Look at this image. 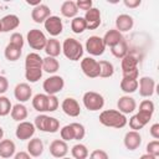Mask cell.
Here are the masks:
<instances>
[{"mask_svg":"<svg viewBox=\"0 0 159 159\" xmlns=\"http://www.w3.org/2000/svg\"><path fill=\"white\" fill-rule=\"evenodd\" d=\"M14 159H31V155L27 152H17L15 153Z\"/></svg>","mask_w":159,"mask_h":159,"instance_id":"52","label":"cell"},{"mask_svg":"<svg viewBox=\"0 0 159 159\" xmlns=\"http://www.w3.org/2000/svg\"><path fill=\"white\" fill-rule=\"evenodd\" d=\"M1 29H2V32H10L15 29L19 27L20 25V19L17 15H14V14H9V15H5L1 20Z\"/></svg>","mask_w":159,"mask_h":159,"instance_id":"19","label":"cell"},{"mask_svg":"<svg viewBox=\"0 0 159 159\" xmlns=\"http://www.w3.org/2000/svg\"><path fill=\"white\" fill-rule=\"evenodd\" d=\"M149 133H150V135L154 138V139H159V123H154L152 127H150V129H149Z\"/></svg>","mask_w":159,"mask_h":159,"instance_id":"50","label":"cell"},{"mask_svg":"<svg viewBox=\"0 0 159 159\" xmlns=\"http://www.w3.org/2000/svg\"><path fill=\"white\" fill-rule=\"evenodd\" d=\"M9 88V81L5 76H1L0 75V96H2Z\"/></svg>","mask_w":159,"mask_h":159,"instance_id":"49","label":"cell"},{"mask_svg":"<svg viewBox=\"0 0 159 159\" xmlns=\"http://www.w3.org/2000/svg\"><path fill=\"white\" fill-rule=\"evenodd\" d=\"M43 51L46 52L47 56L56 58L62 52V46H61V43L57 39L51 37V39H47V42H46V46H45Z\"/></svg>","mask_w":159,"mask_h":159,"instance_id":"21","label":"cell"},{"mask_svg":"<svg viewBox=\"0 0 159 159\" xmlns=\"http://www.w3.org/2000/svg\"><path fill=\"white\" fill-rule=\"evenodd\" d=\"M89 159H109V157H108L106 150H103V149H94L89 154Z\"/></svg>","mask_w":159,"mask_h":159,"instance_id":"46","label":"cell"},{"mask_svg":"<svg viewBox=\"0 0 159 159\" xmlns=\"http://www.w3.org/2000/svg\"><path fill=\"white\" fill-rule=\"evenodd\" d=\"M61 46H62V53L70 61H80V58L83 56L82 43L73 37H67Z\"/></svg>","mask_w":159,"mask_h":159,"instance_id":"2","label":"cell"},{"mask_svg":"<svg viewBox=\"0 0 159 159\" xmlns=\"http://www.w3.org/2000/svg\"><path fill=\"white\" fill-rule=\"evenodd\" d=\"M71 127L73 129V137L76 140H81L84 138L86 135V129H84V125L81 124V123H71Z\"/></svg>","mask_w":159,"mask_h":159,"instance_id":"37","label":"cell"},{"mask_svg":"<svg viewBox=\"0 0 159 159\" xmlns=\"http://www.w3.org/2000/svg\"><path fill=\"white\" fill-rule=\"evenodd\" d=\"M25 70H42V57L36 52H30L25 58Z\"/></svg>","mask_w":159,"mask_h":159,"instance_id":"23","label":"cell"},{"mask_svg":"<svg viewBox=\"0 0 159 159\" xmlns=\"http://www.w3.org/2000/svg\"><path fill=\"white\" fill-rule=\"evenodd\" d=\"M61 159H71V158H67V157H63V158H61Z\"/></svg>","mask_w":159,"mask_h":159,"instance_id":"55","label":"cell"},{"mask_svg":"<svg viewBox=\"0 0 159 159\" xmlns=\"http://www.w3.org/2000/svg\"><path fill=\"white\" fill-rule=\"evenodd\" d=\"M63 87H65V80L57 75L50 76L42 83V88L47 96H56L58 92L63 89Z\"/></svg>","mask_w":159,"mask_h":159,"instance_id":"4","label":"cell"},{"mask_svg":"<svg viewBox=\"0 0 159 159\" xmlns=\"http://www.w3.org/2000/svg\"><path fill=\"white\" fill-rule=\"evenodd\" d=\"M123 143H124V147L128 150H135L142 144V135L139 134V132L129 130V132L125 133L124 139H123Z\"/></svg>","mask_w":159,"mask_h":159,"instance_id":"16","label":"cell"},{"mask_svg":"<svg viewBox=\"0 0 159 159\" xmlns=\"http://www.w3.org/2000/svg\"><path fill=\"white\" fill-rule=\"evenodd\" d=\"M47 98L48 96L46 93H37L32 98V107L35 111L40 113L47 112Z\"/></svg>","mask_w":159,"mask_h":159,"instance_id":"26","label":"cell"},{"mask_svg":"<svg viewBox=\"0 0 159 159\" xmlns=\"http://www.w3.org/2000/svg\"><path fill=\"white\" fill-rule=\"evenodd\" d=\"M58 68H60V62L57 61V58L50 57V56H46L45 58H42V71L47 73H56Z\"/></svg>","mask_w":159,"mask_h":159,"instance_id":"28","label":"cell"},{"mask_svg":"<svg viewBox=\"0 0 159 159\" xmlns=\"http://www.w3.org/2000/svg\"><path fill=\"white\" fill-rule=\"evenodd\" d=\"M147 154L154 155L157 158L159 157V140L154 139L147 144Z\"/></svg>","mask_w":159,"mask_h":159,"instance_id":"43","label":"cell"},{"mask_svg":"<svg viewBox=\"0 0 159 159\" xmlns=\"http://www.w3.org/2000/svg\"><path fill=\"white\" fill-rule=\"evenodd\" d=\"M24 42H25V40H24V37H22V35H21L20 32H14V34H11L9 43H11V45H14V46H16V47H19V48H22V47H24Z\"/></svg>","mask_w":159,"mask_h":159,"instance_id":"42","label":"cell"},{"mask_svg":"<svg viewBox=\"0 0 159 159\" xmlns=\"http://www.w3.org/2000/svg\"><path fill=\"white\" fill-rule=\"evenodd\" d=\"M11 108H12V104L10 99L6 96H0V117H5L10 114Z\"/></svg>","mask_w":159,"mask_h":159,"instance_id":"36","label":"cell"},{"mask_svg":"<svg viewBox=\"0 0 159 159\" xmlns=\"http://www.w3.org/2000/svg\"><path fill=\"white\" fill-rule=\"evenodd\" d=\"M76 5H77V9L78 10H89L91 7H93V2L92 0H78L76 1Z\"/></svg>","mask_w":159,"mask_h":159,"instance_id":"47","label":"cell"},{"mask_svg":"<svg viewBox=\"0 0 159 159\" xmlns=\"http://www.w3.org/2000/svg\"><path fill=\"white\" fill-rule=\"evenodd\" d=\"M0 32H2V29H1V22H0Z\"/></svg>","mask_w":159,"mask_h":159,"instance_id":"56","label":"cell"},{"mask_svg":"<svg viewBox=\"0 0 159 159\" xmlns=\"http://www.w3.org/2000/svg\"><path fill=\"white\" fill-rule=\"evenodd\" d=\"M2 137H4V129L0 127V140H2Z\"/></svg>","mask_w":159,"mask_h":159,"instance_id":"54","label":"cell"},{"mask_svg":"<svg viewBox=\"0 0 159 159\" xmlns=\"http://www.w3.org/2000/svg\"><path fill=\"white\" fill-rule=\"evenodd\" d=\"M98 119L102 125L109 127V128H117V129L125 127L128 123L127 117L117 109H106L101 112Z\"/></svg>","mask_w":159,"mask_h":159,"instance_id":"1","label":"cell"},{"mask_svg":"<svg viewBox=\"0 0 159 159\" xmlns=\"http://www.w3.org/2000/svg\"><path fill=\"white\" fill-rule=\"evenodd\" d=\"M83 101V106L86 107V109L91 111V112H96L103 108L104 106V98L101 93L94 92V91H88L83 94L82 97Z\"/></svg>","mask_w":159,"mask_h":159,"instance_id":"3","label":"cell"},{"mask_svg":"<svg viewBox=\"0 0 159 159\" xmlns=\"http://www.w3.org/2000/svg\"><path fill=\"white\" fill-rule=\"evenodd\" d=\"M71 154L73 157V159H87L88 157V149L84 144L82 143H77L72 147L71 149Z\"/></svg>","mask_w":159,"mask_h":159,"instance_id":"34","label":"cell"},{"mask_svg":"<svg viewBox=\"0 0 159 159\" xmlns=\"http://www.w3.org/2000/svg\"><path fill=\"white\" fill-rule=\"evenodd\" d=\"M47 118H48V116H46V114H43V113L36 116V117H35V122H34L35 128L39 129V130H41V132H45V129H46V123H47Z\"/></svg>","mask_w":159,"mask_h":159,"instance_id":"40","label":"cell"},{"mask_svg":"<svg viewBox=\"0 0 159 159\" xmlns=\"http://www.w3.org/2000/svg\"><path fill=\"white\" fill-rule=\"evenodd\" d=\"M154 109H155L154 102L150 101V99H144V101H142L140 104H139V112H144V113H148V114H153V113H154Z\"/></svg>","mask_w":159,"mask_h":159,"instance_id":"41","label":"cell"},{"mask_svg":"<svg viewBox=\"0 0 159 159\" xmlns=\"http://www.w3.org/2000/svg\"><path fill=\"white\" fill-rule=\"evenodd\" d=\"M10 116L16 122H24L27 118L29 112H27L26 106H24L22 103H16V104L12 106L11 112H10Z\"/></svg>","mask_w":159,"mask_h":159,"instance_id":"24","label":"cell"},{"mask_svg":"<svg viewBox=\"0 0 159 159\" xmlns=\"http://www.w3.org/2000/svg\"><path fill=\"white\" fill-rule=\"evenodd\" d=\"M35 132H36V128L34 123L24 120V122H19L16 130H15V135L20 140H30L34 137Z\"/></svg>","mask_w":159,"mask_h":159,"instance_id":"8","label":"cell"},{"mask_svg":"<svg viewBox=\"0 0 159 159\" xmlns=\"http://www.w3.org/2000/svg\"><path fill=\"white\" fill-rule=\"evenodd\" d=\"M16 145L11 139H2L0 140V158L7 159L15 155Z\"/></svg>","mask_w":159,"mask_h":159,"instance_id":"22","label":"cell"},{"mask_svg":"<svg viewBox=\"0 0 159 159\" xmlns=\"http://www.w3.org/2000/svg\"><path fill=\"white\" fill-rule=\"evenodd\" d=\"M61 108L65 114H67L68 117H78L81 114V107L80 103L77 102V99L72 98V97H67L62 101Z\"/></svg>","mask_w":159,"mask_h":159,"instance_id":"12","label":"cell"},{"mask_svg":"<svg viewBox=\"0 0 159 159\" xmlns=\"http://www.w3.org/2000/svg\"><path fill=\"white\" fill-rule=\"evenodd\" d=\"M117 111H119L120 113L125 114H130L137 109V102L133 97H130L129 94L122 96L119 97V99L117 101Z\"/></svg>","mask_w":159,"mask_h":159,"instance_id":"10","label":"cell"},{"mask_svg":"<svg viewBox=\"0 0 159 159\" xmlns=\"http://www.w3.org/2000/svg\"><path fill=\"white\" fill-rule=\"evenodd\" d=\"M21 50L22 48H19V47H16V46H14L11 43H7L5 50H4V56H5V58L7 61L15 62L21 57Z\"/></svg>","mask_w":159,"mask_h":159,"instance_id":"29","label":"cell"},{"mask_svg":"<svg viewBox=\"0 0 159 159\" xmlns=\"http://www.w3.org/2000/svg\"><path fill=\"white\" fill-rule=\"evenodd\" d=\"M138 88H139V94L142 97L149 98L154 94L155 91V81L152 77L144 76L138 81Z\"/></svg>","mask_w":159,"mask_h":159,"instance_id":"11","label":"cell"},{"mask_svg":"<svg viewBox=\"0 0 159 159\" xmlns=\"http://www.w3.org/2000/svg\"><path fill=\"white\" fill-rule=\"evenodd\" d=\"M51 16V10L47 5L45 4H40L37 6H35L31 10V19L36 22V24H42L45 22V20Z\"/></svg>","mask_w":159,"mask_h":159,"instance_id":"17","label":"cell"},{"mask_svg":"<svg viewBox=\"0 0 159 159\" xmlns=\"http://www.w3.org/2000/svg\"><path fill=\"white\" fill-rule=\"evenodd\" d=\"M123 4L129 9H135L142 4V0H124Z\"/></svg>","mask_w":159,"mask_h":159,"instance_id":"51","label":"cell"},{"mask_svg":"<svg viewBox=\"0 0 159 159\" xmlns=\"http://www.w3.org/2000/svg\"><path fill=\"white\" fill-rule=\"evenodd\" d=\"M60 129V122L58 119H56L55 117H50L47 118V123H46V133H56Z\"/></svg>","mask_w":159,"mask_h":159,"instance_id":"38","label":"cell"},{"mask_svg":"<svg viewBox=\"0 0 159 159\" xmlns=\"http://www.w3.org/2000/svg\"><path fill=\"white\" fill-rule=\"evenodd\" d=\"M133 25H134V20L128 14H120L116 19V30H118L120 34L132 30Z\"/></svg>","mask_w":159,"mask_h":159,"instance_id":"18","label":"cell"},{"mask_svg":"<svg viewBox=\"0 0 159 159\" xmlns=\"http://www.w3.org/2000/svg\"><path fill=\"white\" fill-rule=\"evenodd\" d=\"M123 77L124 78H132V80H138L139 77V70L137 68H132V70H127V71H122Z\"/></svg>","mask_w":159,"mask_h":159,"instance_id":"48","label":"cell"},{"mask_svg":"<svg viewBox=\"0 0 159 159\" xmlns=\"http://www.w3.org/2000/svg\"><path fill=\"white\" fill-rule=\"evenodd\" d=\"M61 14L67 19L76 17L77 14H78V9H77V5H76V1H72V0L63 1L62 5H61Z\"/></svg>","mask_w":159,"mask_h":159,"instance_id":"27","label":"cell"},{"mask_svg":"<svg viewBox=\"0 0 159 159\" xmlns=\"http://www.w3.org/2000/svg\"><path fill=\"white\" fill-rule=\"evenodd\" d=\"M43 26H45V30H46L51 36H53V37L58 36V35L62 32V30H63L62 20H61L58 16H56V15L48 16V17L45 20Z\"/></svg>","mask_w":159,"mask_h":159,"instance_id":"9","label":"cell"},{"mask_svg":"<svg viewBox=\"0 0 159 159\" xmlns=\"http://www.w3.org/2000/svg\"><path fill=\"white\" fill-rule=\"evenodd\" d=\"M102 40H103L106 47H107V46H108V47H113L114 45L119 43V42L123 40V35H122L118 30L111 29V30H108V31L104 34V36L102 37Z\"/></svg>","mask_w":159,"mask_h":159,"instance_id":"20","label":"cell"},{"mask_svg":"<svg viewBox=\"0 0 159 159\" xmlns=\"http://www.w3.org/2000/svg\"><path fill=\"white\" fill-rule=\"evenodd\" d=\"M129 127H130V129L132 130H135V132H139L144 125L142 124V122L137 118V116L134 114V116H132L130 118H129Z\"/></svg>","mask_w":159,"mask_h":159,"instance_id":"45","label":"cell"},{"mask_svg":"<svg viewBox=\"0 0 159 159\" xmlns=\"http://www.w3.org/2000/svg\"><path fill=\"white\" fill-rule=\"evenodd\" d=\"M83 19L86 21L87 29L94 30V29L99 27V25H101V11L97 7H91L89 10L86 11Z\"/></svg>","mask_w":159,"mask_h":159,"instance_id":"15","label":"cell"},{"mask_svg":"<svg viewBox=\"0 0 159 159\" xmlns=\"http://www.w3.org/2000/svg\"><path fill=\"white\" fill-rule=\"evenodd\" d=\"M60 135H61V139H62V140H65V142L73 140V139H75V137H73V129H72L71 124L63 125V127L60 129Z\"/></svg>","mask_w":159,"mask_h":159,"instance_id":"39","label":"cell"},{"mask_svg":"<svg viewBox=\"0 0 159 159\" xmlns=\"http://www.w3.org/2000/svg\"><path fill=\"white\" fill-rule=\"evenodd\" d=\"M98 63H99V77H102V78H109V77L113 76L114 67H113V65L109 61L101 60V61H98Z\"/></svg>","mask_w":159,"mask_h":159,"instance_id":"32","label":"cell"},{"mask_svg":"<svg viewBox=\"0 0 159 159\" xmlns=\"http://www.w3.org/2000/svg\"><path fill=\"white\" fill-rule=\"evenodd\" d=\"M60 106L58 98L56 96H48L47 98V112H55Z\"/></svg>","mask_w":159,"mask_h":159,"instance_id":"44","label":"cell"},{"mask_svg":"<svg viewBox=\"0 0 159 159\" xmlns=\"http://www.w3.org/2000/svg\"><path fill=\"white\" fill-rule=\"evenodd\" d=\"M119 87L127 94L134 93L138 89V80H132V78H124L123 77L120 83H119Z\"/></svg>","mask_w":159,"mask_h":159,"instance_id":"31","label":"cell"},{"mask_svg":"<svg viewBox=\"0 0 159 159\" xmlns=\"http://www.w3.org/2000/svg\"><path fill=\"white\" fill-rule=\"evenodd\" d=\"M81 70L84 76L89 78L99 77V63L93 57H84L81 61Z\"/></svg>","mask_w":159,"mask_h":159,"instance_id":"7","label":"cell"},{"mask_svg":"<svg viewBox=\"0 0 159 159\" xmlns=\"http://www.w3.org/2000/svg\"><path fill=\"white\" fill-rule=\"evenodd\" d=\"M27 153L34 157L37 158L43 153V143L40 138H32L29 140L27 143Z\"/></svg>","mask_w":159,"mask_h":159,"instance_id":"25","label":"cell"},{"mask_svg":"<svg viewBox=\"0 0 159 159\" xmlns=\"http://www.w3.org/2000/svg\"><path fill=\"white\" fill-rule=\"evenodd\" d=\"M86 29H87V25L82 16H76L71 20V30L75 34H82Z\"/></svg>","mask_w":159,"mask_h":159,"instance_id":"35","label":"cell"},{"mask_svg":"<svg viewBox=\"0 0 159 159\" xmlns=\"http://www.w3.org/2000/svg\"><path fill=\"white\" fill-rule=\"evenodd\" d=\"M26 40H27V43L29 46L32 48V50H36V51H40V50H43L45 46H46V42H47V37L45 36V34L39 30V29H32L27 32L26 35Z\"/></svg>","mask_w":159,"mask_h":159,"instance_id":"5","label":"cell"},{"mask_svg":"<svg viewBox=\"0 0 159 159\" xmlns=\"http://www.w3.org/2000/svg\"><path fill=\"white\" fill-rule=\"evenodd\" d=\"M14 96H15V98L19 101V103L27 102L29 99H31L32 88H31L30 84L26 83V82L17 83V84L15 86V88H14Z\"/></svg>","mask_w":159,"mask_h":159,"instance_id":"13","label":"cell"},{"mask_svg":"<svg viewBox=\"0 0 159 159\" xmlns=\"http://www.w3.org/2000/svg\"><path fill=\"white\" fill-rule=\"evenodd\" d=\"M139 159H158L157 157H154V155H150V154H143V155H140V158Z\"/></svg>","mask_w":159,"mask_h":159,"instance_id":"53","label":"cell"},{"mask_svg":"<svg viewBox=\"0 0 159 159\" xmlns=\"http://www.w3.org/2000/svg\"><path fill=\"white\" fill-rule=\"evenodd\" d=\"M48 150H50V154L52 157L61 159V158H63V157L67 155V153H68V145L62 139H55V140H52L50 143Z\"/></svg>","mask_w":159,"mask_h":159,"instance_id":"14","label":"cell"},{"mask_svg":"<svg viewBox=\"0 0 159 159\" xmlns=\"http://www.w3.org/2000/svg\"><path fill=\"white\" fill-rule=\"evenodd\" d=\"M138 62H139V58L134 56V53H127L122 61H120V67H122V71H127V70H132V68H137L138 67Z\"/></svg>","mask_w":159,"mask_h":159,"instance_id":"30","label":"cell"},{"mask_svg":"<svg viewBox=\"0 0 159 159\" xmlns=\"http://www.w3.org/2000/svg\"><path fill=\"white\" fill-rule=\"evenodd\" d=\"M111 52H112V55L116 57V58H123L127 53H128V45H127V42H125V40L123 39L119 43H117V45H114L113 47H111Z\"/></svg>","mask_w":159,"mask_h":159,"instance_id":"33","label":"cell"},{"mask_svg":"<svg viewBox=\"0 0 159 159\" xmlns=\"http://www.w3.org/2000/svg\"><path fill=\"white\" fill-rule=\"evenodd\" d=\"M86 51L92 56H101L104 53L106 45L99 36H89L86 41Z\"/></svg>","mask_w":159,"mask_h":159,"instance_id":"6","label":"cell"}]
</instances>
